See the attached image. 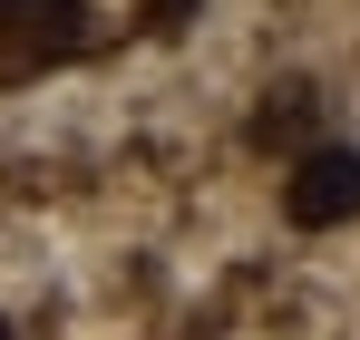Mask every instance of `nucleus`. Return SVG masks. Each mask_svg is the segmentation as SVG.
Returning <instances> with one entry per match:
<instances>
[{
    "instance_id": "obj_1",
    "label": "nucleus",
    "mask_w": 360,
    "mask_h": 340,
    "mask_svg": "<svg viewBox=\"0 0 360 340\" xmlns=\"http://www.w3.org/2000/svg\"><path fill=\"white\" fill-rule=\"evenodd\" d=\"M283 214L302 233H331L360 214V146H302V166L283 175Z\"/></svg>"
},
{
    "instance_id": "obj_2",
    "label": "nucleus",
    "mask_w": 360,
    "mask_h": 340,
    "mask_svg": "<svg viewBox=\"0 0 360 340\" xmlns=\"http://www.w3.org/2000/svg\"><path fill=\"white\" fill-rule=\"evenodd\" d=\"M78 49V0H0V68H49Z\"/></svg>"
},
{
    "instance_id": "obj_3",
    "label": "nucleus",
    "mask_w": 360,
    "mask_h": 340,
    "mask_svg": "<svg viewBox=\"0 0 360 340\" xmlns=\"http://www.w3.org/2000/svg\"><path fill=\"white\" fill-rule=\"evenodd\" d=\"M311 107H321L311 88H273L263 117H253V146H302V136H311Z\"/></svg>"
},
{
    "instance_id": "obj_4",
    "label": "nucleus",
    "mask_w": 360,
    "mask_h": 340,
    "mask_svg": "<svg viewBox=\"0 0 360 340\" xmlns=\"http://www.w3.org/2000/svg\"><path fill=\"white\" fill-rule=\"evenodd\" d=\"M146 20H156V30H176V20H195V0H146Z\"/></svg>"
},
{
    "instance_id": "obj_5",
    "label": "nucleus",
    "mask_w": 360,
    "mask_h": 340,
    "mask_svg": "<svg viewBox=\"0 0 360 340\" xmlns=\"http://www.w3.org/2000/svg\"><path fill=\"white\" fill-rule=\"evenodd\" d=\"M0 340H10V321H0Z\"/></svg>"
}]
</instances>
